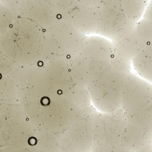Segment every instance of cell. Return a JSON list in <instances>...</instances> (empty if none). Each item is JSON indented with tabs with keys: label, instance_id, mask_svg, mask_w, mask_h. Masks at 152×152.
Masks as SVG:
<instances>
[{
	"label": "cell",
	"instance_id": "cell-4",
	"mask_svg": "<svg viewBox=\"0 0 152 152\" xmlns=\"http://www.w3.org/2000/svg\"><path fill=\"white\" fill-rule=\"evenodd\" d=\"M137 37L146 45L152 43V24L143 18L137 23L135 30Z\"/></svg>",
	"mask_w": 152,
	"mask_h": 152
},
{
	"label": "cell",
	"instance_id": "cell-3",
	"mask_svg": "<svg viewBox=\"0 0 152 152\" xmlns=\"http://www.w3.org/2000/svg\"><path fill=\"white\" fill-rule=\"evenodd\" d=\"M148 0H125V11L126 19L137 25L142 15Z\"/></svg>",
	"mask_w": 152,
	"mask_h": 152
},
{
	"label": "cell",
	"instance_id": "cell-8",
	"mask_svg": "<svg viewBox=\"0 0 152 152\" xmlns=\"http://www.w3.org/2000/svg\"><path fill=\"white\" fill-rule=\"evenodd\" d=\"M151 44V45H152V44Z\"/></svg>",
	"mask_w": 152,
	"mask_h": 152
},
{
	"label": "cell",
	"instance_id": "cell-5",
	"mask_svg": "<svg viewBox=\"0 0 152 152\" xmlns=\"http://www.w3.org/2000/svg\"><path fill=\"white\" fill-rule=\"evenodd\" d=\"M40 102L42 105L44 106H47L50 104V100L48 97L44 96L41 98Z\"/></svg>",
	"mask_w": 152,
	"mask_h": 152
},
{
	"label": "cell",
	"instance_id": "cell-1",
	"mask_svg": "<svg viewBox=\"0 0 152 152\" xmlns=\"http://www.w3.org/2000/svg\"><path fill=\"white\" fill-rule=\"evenodd\" d=\"M50 4L41 0H21L20 12L33 20H56V9Z\"/></svg>",
	"mask_w": 152,
	"mask_h": 152
},
{
	"label": "cell",
	"instance_id": "cell-7",
	"mask_svg": "<svg viewBox=\"0 0 152 152\" xmlns=\"http://www.w3.org/2000/svg\"><path fill=\"white\" fill-rule=\"evenodd\" d=\"M41 0L45 1L46 2H47L50 3L52 4V3H53L54 4L55 2L56 1V0Z\"/></svg>",
	"mask_w": 152,
	"mask_h": 152
},
{
	"label": "cell",
	"instance_id": "cell-2",
	"mask_svg": "<svg viewBox=\"0 0 152 152\" xmlns=\"http://www.w3.org/2000/svg\"><path fill=\"white\" fill-rule=\"evenodd\" d=\"M132 61L137 72L152 83V45L143 46L134 56Z\"/></svg>",
	"mask_w": 152,
	"mask_h": 152
},
{
	"label": "cell",
	"instance_id": "cell-6",
	"mask_svg": "<svg viewBox=\"0 0 152 152\" xmlns=\"http://www.w3.org/2000/svg\"><path fill=\"white\" fill-rule=\"evenodd\" d=\"M28 144L31 146L36 145L37 142V139L35 137H30L28 140Z\"/></svg>",
	"mask_w": 152,
	"mask_h": 152
}]
</instances>
